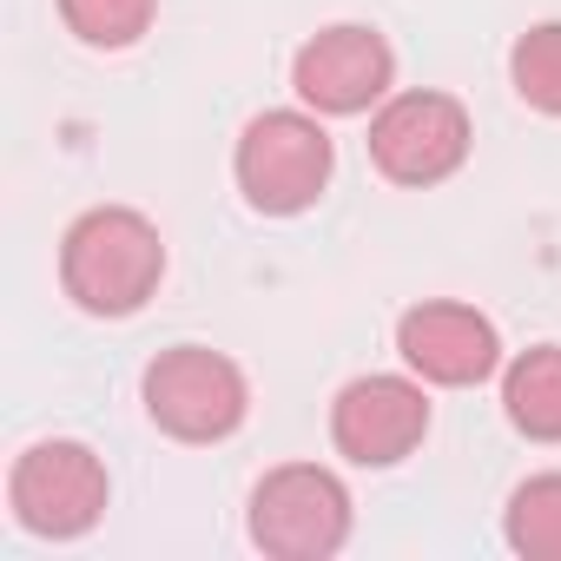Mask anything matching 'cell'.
<instances>
[{
    "instance_id": "obj_5",
    "label": "cell",
    "mask_w": 561,
    "mask_h": 561,
    "mask_svg": "<svg viewBox=\"0 0 561 561\" xmlns=\"http://www.w3.org/2000/svg\"><path fill=\"white\" fill-rule=\"evenodd\" d=\"M476 152V119L456 93L443 87H410V93H390L377 113H370V165L390 179V185H410V192H430L443 179H456Z\"/></svg>"
},
{
    "instance_id": "obj_7",
    "label": "cell",
    "mask_w": 561,
    "mask_h": 561,
    "mask_svg": "<svg viewBox=\"0 0 561 561\" xmlns=\"http://www.w3.org/2000/svg\"><path fill=\"white\" fill-rule=\"evenodd\" d=\"M291 93L324 113V119H357V113H377L390 93H397V54L377 27L364 21H337V27H318L298 54H291Z\"/></svg>"
},
{
    "instance_id": "obj_2",
    "label": "cell",
    "mask_w": 561,
    "mask_h": 561,
    "mask_svg": "<svg viewBox=\"0 0 561 561\" xmlns=\"http://www.w3.org/2000/svg\"><path fill=\"white\" fill-rule=\"evenodd\" d=\"M331 172H337V139L324 133V113L311 106H271L244 119L238 152H231V179L257 218L311 211L331 192Z\"/></svg>"
},
{
    "instance_id": "obj_9",
    "label": "cell",
    "mask_w": 561,
    "mask_h": 561,
    "mask_svg": "<svg viewBox=\"0 0 561 561\" xmlns=\"http://www.w3.org/2000/svg\"><path fill=\"white\" fill-rule=\"evenodd\" d=\"M397 357L436 390H476L502 370V331L476 305L430 298L397 318Z\"/></svg>"
},
{
    "instance_id": "obj_1",
    "label": "cell",
    "mask_w": 561,
    "mask_h": 561,
    "mask_svg": "<svg viewBox=\"0 0 561 561\" xmlns=\"http://www.w3.org/2000/svg\"><path fill=\"white\" fill-rule=\"evenodd\" d=\"M165 285V238L133 205H93L60 238V291L87 318H139Z\"/></svg>"
},
{
    "instance_id": "obj_11",
    "label": "cell",
    "mask_w": 561,
    "mask_h": 561,
    "mask_svg": "<svg viewBox=\"0 0 561 561\" xmlns=\"http://www.w3.org/2000/svg\"><path fill=\"white\" fill-rule=\"evenodd\" d=\"M502 541L522 561H561V469L515 482V495L502 508Z\"/></svg>"
},
{
    "instance_id": "obj_3",
    "label": "cell",
    "mask_w": 561,
    "mask_h": 561,
    "mask_svg": "<svg viewBox=\"0 0 561 561\" xmlns=\"http://www.w3.org/2000/svg\"><path fill=\"white\" fill-rule=\"evenodd\" d=\"M351 528H357V502H351L344 476L324 462L264 469L251 489V508H244V535L271 561H331V554H344Z\"/></svg>"
},
{
    "instance_id": "obj_10",
    "label": "cell",
    "mask_w": 561,
    "mask_h": 561,
    "mask_svg": "<svg viewBox=\"0 0 561 561\" xmlns=\"http://www.w3.org/2000/svg\"><path fill=\"white\" fill-rule=\"evenodd\" d=\"M502 416L528 443H561V344H528L502 364Z\"/></svg>"
},
{
    "instance_id": "obj_4",
    "label": "cell",
    "mask_w": 561,
    "mask_h": 561,
    "mask_svg": "<svg viewBox=\"0 0 561 561\" xmlns=\"http://www.w3.org/2000/svg\"><path fill=\"white\" fill-rule=\"evenodd\" d=\"M139 403H146L152 430L172 436V443H225L251 416V383H244V370L225 351L172 344V351H159L146 364Z\"/></svg>"
},
{
    "instance_id": "obj_8",
    "label": "cell",
    "mask_w": 561,
    "mask_h": 561,
    "mask_svg": "<svg viewBox=\"0 0 561 561\" xmlns=\"http://www.w3.org/2000/svg\"><path fill=\"white\" fill-rule=\"evenodd\" d=\"M423 436H430V390L416 370L410 377H390V370L351 377L331 403V443L357 469H397L423 449Z\"/></svg>"
},
{
    "instance_id": "obj_12",
    "label": "cell",
    "mask_w": 561,
    "mask_h": 561,
    "mask_svg": "<svg viewBox=\"0 0 561 561\" xmlns=\"http://www.w3.org/2000/svg\"><path fill=\"white\" fill-rule=\"evenodd\" d=\"M60 21L80 47L93 54H126L152 34L159 0H60Z\"/></svg>"
},
{
    "instance_id": "obj_13",
    "label": "cell",
    "mask_w": 561,
    "mask_h": 561,
    "mask_svg": "<svg viewBox=\"0 0 561 561\" xmlns=\"http://www.w3.org/2000/svg\"><path fill=\"white\" fill-rule=\"evenodd\" d=\"M508 87H515L522 106L561 119V21L528 27V34L508 47Z\"/></svg>"
},
{
    "instance_id": "obj_6",
    "label": "cell",
    "mask_w": 561,
    "mask_h": 561,
    "mask_svg": "<svg viewBox=\"0 0 561 561\" xmlns=\"http://www.w3.org/2000/svg\"><path fill=\"white\" fill-rule=\"evenodd\" d=\"M113 502V476L106 462L73 443V436H54V443H34L14 456V476H8V508L27 535L41 541H80L100 528Z\"/></svg>"
}]
</instances>
